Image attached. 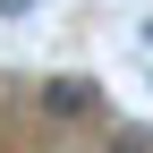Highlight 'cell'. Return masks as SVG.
I'll use <instances>...</instances> for the list:
<instances>
[{
    "instance_id": "1",
    "label": "cell",
    "mask_w": 153,
    "mask_h": 153,
    "mask_svg": "<svg viewBox=\"0 0 153 153\" xmlns=\"http://www.w3.org/2000/svg\"><path fill=\"white\" fill-rule=\"evenodd\" d=\"M43 102H51V119H85V111H94V85H76V76H51V85H43Z\"/></svg>"
}]
</instances>
